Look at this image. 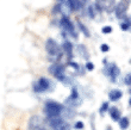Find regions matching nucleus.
I'll list each match as a JSON object with an SVG mask.
<instances>
[{"mask_svg":"<svg viewBox=\"0 0 131 130\" xmlns=\"http://www.w3.org/2000/svg\"><path fill=\"white\" fill-rule=\"evenodd\" d=\"M82 128H83V123H82V122H76V123H75V129L81 130Z\"/></svg>","mask_w":131,"mask_h":130,"instance_id":"b1692460","label":"nucleus"},{"mask_svg":"<svg viewBox=\"0 0 131 130\" xmlns=\"http://www.w3.org/2000/svg\"><path fill=\"white\" fill-rule=\"evenodd\" d=\"M49 124L54 130H69L68 123H66L60 116L49 117Z\"/></svg>","mask_w":131,"mask_h":130,"instance_id":"39448f33","label":"nucleus"},{"mask_svg":"<svg viewBox=\"0 0 131 130\" xmlns=\"http://www.w3.org/2000/svg\"><path fill=\"white\" fill-rule=\"evenodd\" d=\"M110 116L113 121H119L121 119V112H119V110H118L117 107H112V109H110Z\"/></svg>","mask_w":131,"mask_h":130,"instance_id":"4468645a","label":"nucleus"},{"mask_svg":"<svg viewBox=\"0 0 131 130\" xmlns=\"http://www.w3.org/2000/svg\"><path fill=\"white\" fill-rule=\"evenodd\" d=\"M49 71H50V73H51V74L55 76L56 79H59L60 81L66 82L67 78H66V75H64V67H63L62 65L55 63V65H52L51 67H50V69H49Z\"/></svg>","mask_w":131,"mask_h":130,"instance_id":"0eeeda50","label":"nucleus"},{"mask_svg":"<svg viewBox=\"0 0 131 130\" xmlns=\"http://www.w3.org/2000/svg\"><path fill=\"white\" fill-rule=\"evenodd\" d=\"M107 109H108V103L105 102V103L101 105V107H100V113H104L105 111H107Z\"/></svg>","mask_w":131,"mask_h":130,"instance_id":"6ab92c4d","label":"nucleus"},{"mask_svg":"<svg viewBox=\"0 0 131 130\" xmlns=\"http://www.w3.org/2000/svg\"><path fill=\"white\" fill-rule=\"evenodd\" d=\"M130 105H131V99H130Z\"/></svg>","mask_w":131,"mask_h":130,"instance_id":"a878e982","label":"nucleus"},{"mask_svg":"<svg viewBox=\"0 0 131 130\" xmlns=\"http://www.w3.org/2000/svg\"><path fill=\"white\" fill-rule=\"evenodd\" d=\"M45 49H47V53L49 54V56H51L54 58H60L61 57V48L60 45L56 43L54 39L49 38L45 42Z\"/></svg>","mask_w":131,"mask_h":130,"instance_id":"f03ea898","label":"nucleus"},{"mask_svg":"<svg viewBox=\"0 0 131 130\" xmlns=\"http://www.w3.org/2000/svg\"><path fill=\"white\" fill-rule=\"evenodd\" d=\"M61 26L63 27V30H64L66 34H69L73 38H78L75 26H74V24L70 22V19H69L67 16H63V18L61 19Z\"/></svg>","mask_w":131,"mask_h":130,"instance_id":"20e7f679","label":"nucleus"},{"mask_svg":"<svg viewBox=\"0 0 131 130\" xmlns=\"http://www.w3.org/2000/svg\"><path fill=\"white\" fill-rule=\"evenodd\" d=\"M105 74L110 76L112 80H116V78L119 75V68L114 63H111L105 68Z\"/></svg>","mask_w":131,"mask_h":130,"instance_id":"1a4fd4ad","label":"nucleus"},{"mask_svg":"<svg viewBox=\"0 0 131 130\" xmlns=\"http://www.w3.org/2000/svg\"><path fill=\"white\" fill-rule=\"evenodd\" d=\"M130 25H131L130 21H124V22H122L121 23V29L122 30H124V31H126V30L130 29Z\"/></svg>","mask_w":131,"mask_h":130,"instance_id":"f3484780","label":"nucleus"},{"mask_svg":"<svg viewBox=\"0 0 131 130\" xmlns=\"http://www.w3.org/2000/svg\"><path fill=\"white\" fill-rule=\"evenodd\" d=\"M63 49H64L66 54L68 55L69 57H72V55H73V44L72 43L69 41H64V43H63Z\"/></svg>","mask_w":131,"mask_h":130,"instance_id":"ddd939ff","label":"nucleus"},{"mask_svg":"<svg viewBox=\"0 0 131 130\" xmlns=\"http://www.w3.org/2000/svg\"><path fill=\"white\" fill-rule=\"evenodd\" d=\"M86 68L88 69V71H92V69H94V66H93V63H91V62H87Z\"/></svg>","mask_w":131,"mask_h":130,"instance_id":"393cba45","label":"nucleus"},{"mask_svg":"<svg viewBox=\"0 0 131 130\" xmlns=\"http://www.w3.org/2000/svg\"><path fill=\"white\" fill-rule=\"evenodd\" d=\"M34 88L36 92H39V93L47 92V91H49V89L51 88V82L47 78H41L39 80H37V81L35 82Z\"/></svg>","mask_w":131,"mask_h":130,"instance_id":"423d86ee","label":"nucleus"},{"mask_svg":"<svg viewBox=\"0 0 131 130\" xmlns=\"http://www.w3.org/2000/svg\"><path fill=\"white\" fill-rule=\"evenodd\" d=\"M119 127H121L122 129H128V127H129V119L126 118V117H123V118H121V119H119Z\"/></svg>","mask_w":131,"mask_h":130,"instance_id":"2eb2a0df","label":"nucleus"},{"mask_svg":"<svg viewBox=\"0 0 131 130\" xmlns=\"http://www.w3.org/2000/svg\"><path fill=\"white\" fill-rule=\"evenodd\" d=\"M124 82L126 85H131V73L126 74V76H125V79H124Z\"/></svg>","mask_w":131,"mask_h":130,"instance_id":"4be33fe9","label":"nucleus"},{"mask_svg":"<svg viewBox=\"0 0 131 130\" xmlns=\"http://www.w3.org/2000/svg\"><path fill=\"white\" fill-rule=\"evenodd\" d=\"M101 31H103V34H106V35L107 34H111V32H112V27H111V26H104Z\"/></svg>","mask_w":131,"mask_h":130,"instance_id":"412c9836","label":"nucleus"},{"mask_svg":"<svg viewBox=\"0 0 131 130\" xmlns=\"http://www.w3.org/2000/svg\"><path fill=\"white\" fill-rule=\"evenodd\" d=\"M100 49H101V52H104V53H106V52H108L110 50V47L107 44H101V47H100Z\"/></svg>","mask_w":131,"mask_h":130,"instance_id":"5701e85b","label":"nucleus"},{"mask_svg":"<svg viewBox=\"0 0 131 130\" xmlns=\"http://www.w3.org/2000/svg\"><path fill=\"white\" fill-rule=\"evenodd\" d=\"M88 13H90V17L91 18H94V17H95V10H94V6H93V5L88 6Z\"/></svg>","mask_w":131,"mask_h":130,"instance_id":"a211bd4d","label":"nucleus"},{"mask_svg":"<svg viewBox=\"0 0 131 130\" xmlns=\"http://www.w3.org/2000/svg\"><path fill=\"white\" fill-rule=\"evenodd\" d=\"M131 0H121L119 3L117 4V6H116V16L117 18H125V14H126V11L129 8V5H130Z\"/></svg>","mask_w":131,"mask_h":130,"instance_id":"6e6552de","label":"nucleus"},{"mask_svg":"<svg viewBox=\"0 0 131 130\" xmlns=\"http://www.w3.org/2000/svg\"><path fill=\"white\" fill-rule=\"evenodd\" d=\"M116 0H95V7L99 11H106L108 13L116 10Z\"/></svg>","mask_w":131,"mask_h":130,"instance_id":"7ed1b4c3","label":"nucleus"},{"mask_svg":"<svg viewBox=\"0 0 131 130\" xmlns=\"http://www.w3.org/2000/svg\"><path fill=\"white\" fill-rule=\"evenodd\" d=\"M78 48H79V50H81V55H82V56H86V57H88V55L86 54V48H85V47H83V45H79V47H78Z\"/></svg>","mask_w":131,"mask_h":130,"instance_id":"aec40b11","label":"nucleus"},{"mask_svg":"<svg viewBox=\"0 0 131 130\" xmlns=\"http://www.w3.org/2000/svg\"><path fill=\"white\" fill-rule=\"evenodd\" d=\"M130 92H131V89H130Z\"/></svg>","mask_w":131,"mask_h":130,"instance_id":"cd10ccee","label":"nucleus"},{"mask_svg":"<svg viewBox=\"0 0 131 130\" xmlns=\"http://www.w3.org/2000/svg\"><path fill=\"white\" fill-rule=\"evenodd\" d=\"M69 5H70V7H72L73 11H79L82 8V4L80 3V0H68Z\"/></svg>","mask_w":131,"mask_h":130,"instance_id":"f8f14e48","label":"nucleus"},{"mask_svg":"<svg viewBox=\"0 0 131 130\" xmlns=\"http://www.w3.org/2000/svg\"><path fill=\"white\" fill-rule=\"evenodd\" d=\"M39 125H41V118H39V117L35 116L30 119V130L39 129Z\"/></svg>","mask_w":131,"mask_h":130,"instance_id":"9d476101","label":"nucleus"},{"mask_svg":"<svg viewBox=\"0 0 131 130\" xmlns=\"http://www.w3.org/2000/svg\"><path fill=\"white\" fill-rule=\"evenodd\" d=\"M78 26L80 27V30L82 31L83 34L86 35L87 37H90V31H88V29H87L86 26H85V25L82 24V23H81V22H78Z\"/></svg>","mask_w":131,"mask_h":130,"instance_id":"dca6fc26","label":"nucleus"},{"mask_svg":"<svg viewBox=\"0 0 131 130\" xmlns=\"http://www.w3.org/2000/svg\"><path fill=\"white\" fill-rule=\"evenodd\" d=\"M108 98H110V100H112V102L119 100L122 98V92L119 91V89H113V91H111V92H110Z\"/></svg>","mask_w":131,"mask_h":130,"instance_id":"9b49d317","label":"nucleus"},{"mask_svg":"<svg viewBox=\"0 0 131 130\" xmlns=\"http://www.w3.org/2000/svg\"><path fill=\"white\" fill-rule=\"evenodd\" d=\"M107 130H111V129H110V128H108V129H107Z\"/></svg>","mask_w":131,"mask_h":130,"instance_id":"bb28decb","label":"nucleus"},{"mask_svg":"<svg viewBox=\"0 0 131 130\" xmlns=\"http://www.w3.org/2000/svg\"><path fill=\"white\" fill-rule=\"evenodd\" d=\"M44 111L48 117H57L63 111V106L56 102H47L44 106Z\"/></svg>","mask_w":131,"mask_h":130,"instance_id":"f257e3e1","label":"nucleus"}]
</instances>
